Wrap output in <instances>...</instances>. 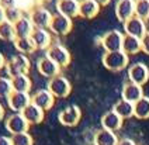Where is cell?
<instances>
[{"mask_svg": "<svg viewBox=\"0 0 149 145\" xmlns=\"http://www.w3.org/2000/svg\"><path fill=\"white\" fill-rule=\"evenodd\" d=\"M128 55L125 54L123 49L121 51H113V52H106L103 55V65L108 69V70H123L127 68L128 65Z\"/></svg>", "mask_w": 149, "mask_h": 145, "instance_id": "cell-1", "label": "cell"}, {"mask_svg": "<svg viewBox=\"0 0 149 145\" xmlns=\"http://www.w3.org/2000/svg\"><path fill=\"white\" fill-rule=\"evenodd\" d=\"M6 68L11 77L18 75H27V72L30 70V59L24 54H17L11 56V59L6 63Z\"/></svg>", "mask_w": 149, "mask_h": 145, "instance_id": "cell-2", "label": "cell"}, {"mask_svg": "<svg viewBox=\"0 0 149 145\" xmlns=\"http://www.w3.org/2000/svg\"><path fill=\"white\" fill-rule=\"evenodd\" d=\"M124 35L118 30H111L100 38V45L106 49V52L113 51H121L123 49V41H124Z\"/></svg>", "mask_w": 149, "mask_h": 145, "instance_id": "cell-3", "label": "cell"}, {"mask_svg": "<svg viewBox=\"0 0 149 145\" xmlns=\"http://www.w3.org/2000/svg\"><path fill=\"white\" fill-rule=\"evenodd\" d=\"M47 58L52 59L55 63H58L61 68H65L69 65L70 62V54L66 48L61 44H52L49 48L47 49V54H45Z\"/></svg>", "mask_w": 149, "mask_h": 145, "instance_id": "cell-4", "label": "cell"}, {"mask_svg": "<svg viewBox=\"0 0 149 145\" xmlns=\"http://www.w3.org/2000/svg\"><path fill=\"white\" fill-rule=\"evenodd\" d=\"M48 90L55 96V99L56 97L62 99V97H66L68 94L70 93L72 86H70V82L65 76L58 75V76L49 79V82H48Z\"/></svg>", "mask_w": 149, "mask_h": 145, "instance_id": "cell-5", "label": "cell"}, {"mask_svg": "<svg viewBox=\"0 0 149 145\" xmlns=\"http://www.w3.org/2000/svg\"><path fill=\"white\" fill-rule=\"evenodd\" d=\"M52 17H54L52 13L48 9L42 7V6H38V7L33 9L31 13H30V18H31L35 28H47V30H49V26L52 23Z\"/></svg>", "mask_w": 149, "mask_h": 145, "instance_id": "cell-6", "label": "cell"}, {"mask_svg": "<svg viewBox=\"0 0 149 145\" xmlns=\"http://www.w3.org/2000/svg\"><path fill=\"white\" fill-rule=\"evenodd\" d=\"M72 18L66 17L63 14H54L52 17V23L49 26V31L56 35H66L70 33L72 30Z\"/></svg>", "mask_w": 149, "mask_h": 145, "instance_id": "cell-7", "label": "cell"}, {"mask_svg": "<svg viewBox=\"0 0 149 145\" xmlns=\"http://www.w3.org/2000/svg\"><path fill=\"white\" fill-rule=\"evenodd\" d=\"M124 31L125 34L132 35V37H136V38H141L148 33L146 30V23L145 20L139 18L138 16H134L130 20H127L124 23Z\"/></svg>", "mask_w": 149, "mask_h": 145, "instance_id": "cell-8", "label": "cell"}, {"mask_svg": "<svg viewBox=\"0 0 149 145\" xmlns=\"http://www.w3.org/2000/svg\"><path fill=\"white\" fill-rule=\"evenodd\" d=\"M6 128L11 135H16V134H21V132H27L30 124L28 121L24 119V116L21 113H16L13 116H10L6 121Z\"/></svg>", "mask_w": 149, "mask_h": 145, "instance_id": "cell-9", "label": "cell"}, {"mask_svg": "<svg viewBox=\"0 0 149 145\" xmlns=\"http://www.w3.org/2000/svg\"><path fill=\"white\" fill-rule=\"evenodd\" d=\"M128 77H130V82H134L136 85H143L146 83L149 79V69L145 63L142 62H136L130 66L128 69Z\"/></svg>", "mask_w": 149, "mask_h": 145, "instance_id": "cell-10", "label": "cell"}, {"mask_svg": "<svg viewBox=\"0 0 149 145\" xmlns=\"http://www.w3.org/2000/svg\"><path fill=\"white\" fill-rule=\"evenodd\" d=\"M8 107L16 113H21L28 104H31V96L25 92H13L7 97Z\"/></svg>", "mask_w": 149, "mask_h": 145, "instance_id": "cell-11", "label": "cell"}, {"mask_svg": "<svg viewBox=\"0 0 149 145\" xmlns=\"http://www.w3.org/2000/svg\"><path fill=\"white\" fill-rule=\"evenodd\" d=\"M80 109L77 106H69L65 110H62L58 114L59 123L63 124L65 127H73L80 120Z\"/></svg>", "mask_w": 149, "mask_h": 145, "instance_id": "cell-12", "label": "cell"}, {"mask_svg": "<svg viewBox=\"0 0 149 145\" xmlns=\"http://www.w3.org/2000/svg\"><path fill=\"white\" fill-rule=\"evenodd\" d=\"M116 16L117 18L125 23L127 20L135 16V1L134 0H118L116 4Z\"/></svg>", "mask_w": 149, "mask_h": 145, "instance_id": "cell-13", "label": "cell"}, {"mask_svg": "<svg viewBox=\"0 0 149 145\" xmlns=\"http://www.w3.org/2000/svg\"><path fill=\"white\" fill-rule=\"evenodd\" d=\"M31 103H34L38 107H41L44 111H47L52 109V106L55 103V96L51 93L48 89H41L34 96H31Z\"/></svg>", "mask_w": 149, "mask_h": 145, "instance_id": "cell-14", "label": "cell"}, {"mask_svg": "<svg viewBox=\"0 0 149 145\" xmlns=\"http://www.w3.org/2000/svg\"><path fill=\"white\" fill-rule=\"evenodd\" d=\"M31 40L34 41L37 49H48L52 45V34L47 28H35L31 34Z\"/></svg>", "mask_w": 149, "mask_h": 145, "instance_id": "cell-15", "label": "cell"}, {"mask_svg": "<svg viewBox=\"0 0 149 145\" xmlns=\"http://www.w3.org/2000/svg\"><path fill=\"white\" fill-rule=\"evenodd\" d=\"M37 69H38V72L41 73L42 76L49 77V79L58 76L59 72H61V66H59L58 63H55L54 61L47 58V56H44V58H41V59L38 61Z\"/></svg>", "mask_w": 149, "mask_h": 145, "instance_id": "cell-16", "label": "cell"}, {"mask_svg": "<svg viewBox=\"0 0 149 145\" xmlns=\"http://www.w3.org/2000/svg\"><path fill=\"white\" fill-rule=\"evenodd\" d=\"M79 7H80V3H77L76 0H58L56 1L58 14H63L70 18L79 16Z\"/></svg>", "mask_w": 149, "mask_h": 145, "instance_id": "cell-17", "label": "cell"}, {"mask_svg": "<svg viewBox=\"0 0 149 145\" xmlns=\"http://www.w3.org/2000/svg\"><path fill=\"white\" fill-rule=\"evenodd\" d=\"M121 96H123V99H124V100H127V102L136 103L139 99H142V97H143L142 86L141 85H136V83H134V82H128V83H125L124 87H123Z\"/></svg>", "mask_w": 149, "mask_h": 145, "instance_id": "cell-18", "label": "cell"}, {"mask_svg": "<svg viewBox=\"0 0 149 145\" xmlns=\"http://www.w3.org/2000/svg\"><path fill=\"white\" fill-rule=\"evenodd\" d=\"M44 113L45 111L42 110L41 107L35 106L34 103L28 104L24 110L21 111V114L24 116V119L28 121L30 125H34V124H40L42 120H44Z\"/></svg>", "mask_w": 149, "mask_h": 145, "instance_id": "cell-19", "label": "cell"}, {"mask_svg": "<svg viewBox=\"0 0 149 145\" xmlns=\"http://www.w3.org/2000/svg\"><path fill=\"white\" fill-rule=\"evenodd\" d=\"M123 125V119L117 114L114 110L107 111L103 117H101V127L104 130H108V131H117L120 130Z\"/></svg>", "mask_w": 149, "mask_h": 145, "instance_id": "cell-20", "label": "cell"}, {"mask_svg": "<svg viewBox=\"0 0 149 145\" xmlns=\"http://www.w3.org/2000/svg\"><path fill=\"white\" fill-rule=\"evenodd\" d=\"M14 28H16V34L17 38H23V37H31V34L34 33L35 27H34L33 21L30 16H23L14 24Z\"/></svg>", "mask_w": 149, "mask_h": 145, "instance_id": "cell-21", "label": "cell"}, {"mask_svg": "<svg viewBox=\"0 0 149 145\" xmlns=\"http://www.w3.org/2000/svg\"><path fill=\"white\" fill-rule=\"evenodd\" d=\"M100 6L99 3H96L94 0H86L80 3V7H79V16L83 18H94L100 11Z\"/></svg>", "mask_w": 149, "mask_h": 145, "instance_id": "cell-22", "label": "cell"}, {"mask_svg": "<svg viewBox=\"0 0 149 145\" xmlns=\"http://www.w3.org/2000/svg\"><path fill=\"white\" fill-rule=\"evenodd\" d=\"M123 51L127 55H134V54H138L139 51H142L141 38H136V37L125 34L124 41H123Z\"/></svg>", "mask_w": 149, "mask_h": 145, "instance_id": "cell-23", "label": "cell"}, {"mask_svg": "<svg viewBox=\"0 0 149 145\" xmlns=\"http://www.w3.org/2000/svg\"><path fill=\"white\" fill-rule=\"evenodd\" d=\"M118 144V138L116 132L108 131V130H100L97 134L94 135V145H117Z\"/></svg>", "mask_w": 149, "mask_h": 145, "instance_id": "cell-24", "label": "cell"}, {"mask_svg": "<svg viewBox=\"0 0 149 145\" xmlns=\"http://www.w3.org/2000/svg\"><path fill=\"white\" fill-rule=\"evenodd\" d=\"M113 110L116 111L117 114L121 117V119H130L134 116V103L127 102L124 99L118 100V102L114 104V109Z\"/></svg>", "mask_w": 149, "mask_h": 145, "instance_id": "cell-25", "label": "cell"}, {"mask_svg": "<svg viewBox=\"0 0 149 145\" xmlns=\"http://www.w3.org/2000/svg\"><path fill=\"white\" fill-rule=\"evenodd\" d=\"M14 47H16V49L18 51V54H33L35 49H37V47H35V44L34 41L31 40V37H23V38H17L16 41H14Z\"/></svg>", "mask_w": 149, "mask_h": 145, "instance_id": "cell-26", "label": "cell"}, {"mask_svg": "<svg viewBox=\"0 0 149 145\" xmlns=\"http://www.w3.org/2000/svg\"><path fill=\"white\" fill-rule=\"evenodd\" d=\"M0 40H3V41H11V43H14L17 40L16 28H14L13 23H10L7 20H4L3 23H0Z\"/></svg>", "mask_w": 149, "mask_h": 145, "instance_id": "cell-27", "label": "cell"}, {"mask_svg": "<svg viewBox=\"0 0 149 145\" xmlns=\"http://www.w3.org/2000/svg\"><path fill=\"white\" fill-rule=\"evenodd\" d=\"M11 85L14 92H25L28 93L31 89V80L27 75H18V76L11 77Z\"/></svg>", "mask_w": 149, "mask_h": 145, "instance_id": "cell-28", "label": "cell"}, {"mask_svg": "<svg viewBox=\"0 0 149 145\" xmlns=\"http://www.w3.org/2000/svg\"><path fill=\"white\" fill-rule=\"evenodd\" d=\"M134 116L136 119H148L149 117V97L143 96L136 103H134Z\"/></svg>", "mask_w": 149, "mask_h": 145, "instance_id": "cell-29", "label": "cell"}, {"mask_svg": "<svg viewBox=\"0 0 149 145\" xmlns=\"http://www.w3.org/2000/svg\"><path fill=\"white\" fill-rule=\"evenodd\" d=\"M135 16L142 20H149V0H136L135 1Z\"/></svg>", "mask_w": 149, "mask_h": 145, "instance_id": "cell-30", "label": "cell"}, {"mask_svg": "<svg viewBox=\"0 0 149 145\" xmlns=\"http://www.w3.org/2000/svg\"><path fill=\"white\" fill-rule=\"evenodd\" d=\"M23 16H24L23 14V10L20 9L18 6H13V7L6 9V20L10 21V23H13V24H16Z\"/></svg>", "mask_w": 149, "mask_h": 145, "instance_id": "cell-31", "label": "cell"}, {"mask_svg": "<svg viewBox=\"0 0 149 145\" xmlns=\"http://www.w3.org/2000/svg\"><path fill=\"white\" fill-rule=\"evenodd\" d=\"M13 92L11 77H0V97H8Z\"/></svg>", "mask_w": 149, "mask_h": 145, "instance_id": "cell-32", "label": "cell"}, {"mask_svg": "<svg viewBox=\"0 0 149 145\" xmlns=\"http://www.w3.org/2000/svg\"><path fill=\"white\" fill-rule=\"evenodd\" d=\"M11 144L13 145H33V137L28 132H21L11 137Z\"/></svg>", "mask_w": 149, "mask_h": 145, "instance_id": "cell-33", "label": "cell"}, {"mask_svg": "<svg viewBox=\"0 0 149 145\" xmlns=\"http://www.w3.org/2000/svg\"><path fill=\"white\" fill-rule=\"evenodd\" d=\"M141 43H142V51L149 55V31L143 35V37H142Z\"/></svg>", "mask_w": 149, "mask_h": 145, "instance_id": "cell-34", "label": "cell"}, {"mask_svg": "<svg viewBox=\"0 0 149 145\" xmlns=\"http://www.w3.org/2000/svg\"><path fill=\"white\" fill-rule=\"evenodd\" d=\"M0 6H3L4 9H8V7L18 6V4H17V0H1L0 1Z\"/></svg>", "mask_w": 149, "mask_h": 145, "instance_id": "cell-35", "label": "cell"}, {"mask_svg": "<svg viewBox=\"0 0 149 145\" xmlns=\"http://www.w3.org/2000/svg\"><path fill=\"white\" fill-rule=\"evenodd\" d=\"M117 145H135V142L132 139H130V138H124V139H120Z\"/></svg>", "mask_w": 149, "mask_h": 145, "instance_id": "cell-36", "label": "cell"}, {"mask_svg": "<svg viewBox=\"0 0 149 145\" xmlns=\"http://www.w3.org/2000/svg\"><path fill=\"white\" fill-rule=\"evenodd\" d=\"M0 145H13L11 144V138H7V137H0Z\"/></svg>", "mask_w": 149, "mask_h": 145, "instance_id": "cell-37", "label": "cell"}, {"mask_svg": "<svg viewBox=\"0 0 149 145\" xmlns=\"http://www.w3.org/2000/svg\"><path fill=\"white\" fill-rule=\"evenodd\" d=\"M4 20H6V9L0 6V23H3Z\"/></svg>", "mask_w": 149, "mask_h": 145, "instance_id": "cell-38", "label": "cell"}, {"mask_svg": "<svg viewBox=\"0 0 149 145\" xmlns=\"http://www.w3.org/2000/svg\"><path fill=\"white\" fill-rule=\"evenodd\" d=\"M3 66H6V59H4V56H3V54L0 52V69L3 68Z\"/></svg>", "mask_w": 149, "mask_h": 145, "instance_id": "cell-39", "label": "cell"}, {"mask_svg": "<svg viewBox=\"0 0 149 145\" xmlns=\"http://www.w3.org/2000/svg\"><path fill=\"white\" fill-rule=\"evenodd\" d=\"M94 1H96V3H99L100 6H106V4H108L111 0H94Z\"/></svg>", "mask_w": 149, "mask_h": 145, "instance_id": "cell-40", "label": "cell"}, {"mask_svg": "<svg viewBox=\"0 0 149 145\" xmlns=\"http://www.w3.org/2000/svg\"><path fill=\"white\" fill-rule=\"evenodd\" d=\"M3 117H4V109H3V106L0 104V121L3 120Z\"/></svg>", "mask_w": 149, "mask_h": 145, "instance_id": "cell-41", "label": "cell"}, {"mask_svg": "<svg viewBox=\"0 0 149 145\" xmlns=\"http://www.w3.org/2000/svg\"><path fill=\"white\" fill-rule=\"evenodd\" d=\"M77 3H83V1H86V0H76Z\"/></svg>", "mask_w": 149, "mask_h": 145, "instance_id": "cell-42", "label": "cell"}, {"mask_svg": "<svg viewBox=\"0 0 149 145\" xmlns=\"http://www.w3.org/2000/svg\"><path fill=\"white\" fill-rule=\"evenodd\" d=\"M134 1H136V0H134Z\"/></svg>", "mask_w": 149, "mask_h": 145, "instance_id": "cell-43", "label": "cell"}, {"mask_svg": "<svg viewBox=\"0 0 149 145\" xmlns=\"http://www.w3.org/2000/svg\"><path fill=\"white\" fill-rule=\"evenodd\" d=\"M0 1H1V0H0Z\"/></svg>", "mask_w": 149, "mask_h": 145, "instance_id": "cell-44", "label": "cell"}]
</instances>
